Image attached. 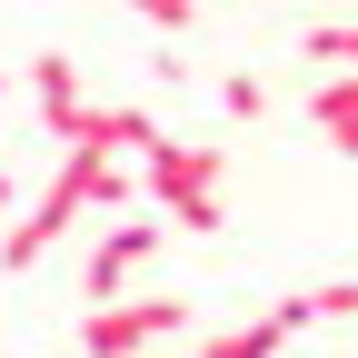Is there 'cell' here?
Wrapping results in <instances>:
<instances>
[{
  "instance_id": "obj_1",
  "label": "cell",
  "mask_w": 358,
  "mask_h": 358,
  "mask_svg": "<svg viewBox=\"0 0 358 358\" xmlns=\"http://www.w3.org/2000/svg\"><path fill=\"white\" fill-rule=\"evenodd\" d=\"M140 189L179 219V229H219V219H229V199H219V150L209 140H159L150 159H140Z\"/></svg>"
},
{
  "instance_id": "obj_2",
  "label": "cell",
  "mask_w": 358,
  "mask_h": 358,
  "mask_svg": "<svg viewBox=\"0 0 358 358\" xmlns=\"http://www.w3.org/2000/svg\"><path fill=\"white\" fill-rule=\"evenodd\" d=\"M179 329H189V299H110V308L80 319V348L90 358H140V348H159Z\"/></svg>"
},
{
  "instance_id": "obj_3",
  "label": "cell",
  "mask_w": 358,
  "mask_h": 358,
  "mask_svg": "<svg viewBox=\"0 0 358 358\" xmlns=\"http://www.w3.org/2000/svg\"><path fill=\"white\" fill-rule=\"evenodd\" d=\"M150 249H159V219H120L110 239H90V259H80V289H90V308L129 299V268H140Z\"/></svg>"
},
{
  "instance_id": "obj_4",
  "label": "cell",
  "mask_w": 358,
  "mask_h": 358,
  "mask_svg": "<svg viewBox=\"0 0 358 358\" xmlns=\"http://www.w3.org/2000/svg\"><path fill=\"white\" fill-rule=\"evenodd\" d=\"M308 329V289L299 299H279V308H268V319H239V329H219V338H199L189 358H279L289 338Z\"/></svg>"
},
{
  "instance_id": "obj_5",
  "label": "cell",
  "mask_w": 358,
  "mask_h": 358,
  "mask_svg": "<svg viewBox=\"0 0 358 358\" xmlns=\"http://www.w3.org/2000/svg\"><path fill=\"white\" fill-rule=\"evenodd\" d=\"M30 90H40V120H50V140H60V150H70L80 129H90V110H100V100L80 90V70H70L60 50H40V60H30Z\"/></svg>"
},
{
  "instance_id": "obj_6",
  "label": "cell",
  "mask_w": 358,
  "mask_h": 358,
  "mask_svg": "<svg viewBox=\"0 0 358 358\" xmlns=\"http://www.w3.org/2000/svg\"><path fill=\"white\" fill-rule=\"evenodd\" d=\"M308 129H319L338 159H358V70H329L319 90H308Z\"/></svg>"
},
{
  "instance_id": "obj_7",
  "label": "cell",
  "mask_w": 358,
  "mask_h": 358,
  "mask_svg": "<svg viewBox=\"0 0 358 358\" xmlns=\"http://www.w3.org/2000/svg\"><path fill=\"white\" fill-rule=\"evenodd\" d=\"M70 150H100V159H120V150H159V129H150V110H90V129H80V140Z\"/></svg>"
},
{
  "instance_id": "obj_8",
  "label": "cell",
  "mask_w": 358,
  "mask_h": 358,
  "mask_svg": "<svg viewBox=\"0 0 358 358\" xmlns=\"http://www.w3.org/2000/svg\"><path fill=\"white\" fill-rule=\"evenodd\" d=\"M219 120H268V80L259 70H229V80H219Z\"/></svg>"
},
{
  "instance_id": "obj_9",
  "label": "cell",
  "mask_w": 358,
  "mask_h": 358,
  "mask_svg": "<svg viewBox=\"0 0 358 358\" xmlns=\"http://www.w3.org/2000/svg\"><path fill=\"white\" fill-rule=\"evenodd\" d=\"M308 319H358V279H319L308 289Z\"/></svg>"
},
{
  "instance_id": "obj_10",
  "label": "cell",
  "mask_w": 358,
  "mask_h": 358,
  "mask_svg": "<svg viewBox=\"0 0 358 358\" xmlns=\"http://www.w3.org/2000/svg\"><path fill=\"white\" fill-rule=\"evenodd\" d=\"M129 10H140L150 30H189V20H199V0H129Z\"/></svg>"
},
{
  "instance_id": "obj_11",
  "label": "cell",
  "mask_w": 358,
  "mask_h": 358,
  "mask_svg": "<svg viewBox=\"0 0 358 358\" xmlns=\"http://www.w3.org/2000/svg\"><path fill=\"white\" fill-rule=\"evenodd\" d=\"M0 209H10V169H0Z\"/></svg>"
}]
</instances>
